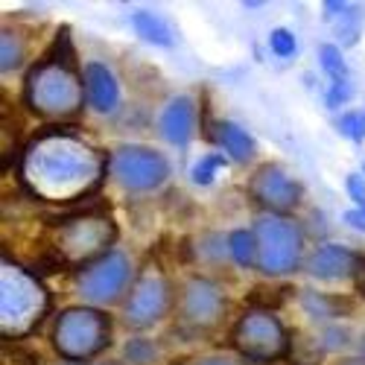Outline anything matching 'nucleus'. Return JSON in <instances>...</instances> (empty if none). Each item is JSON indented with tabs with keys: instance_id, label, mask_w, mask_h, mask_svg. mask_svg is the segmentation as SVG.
<instances>
[{
	"instance_id": "obj_1",
	"label": "nucleus",
	"mask_w": 365,
	"mask_h": 365,
	"mask_svg": "<svg viewBox=\"0 0 365 365\" xmlns=\"http://www.w3.org/2000/svg\"><path fill=\"white\" fill-rule=\"evenodd\" d=\"M108 155L76 126H47L26 140L18 161L21 187L41 202L73 205L103 187Z\"/></svg>"
},
{
	"instance_id": "obj_2",
	"label": "nucleus",
	"mask_w": 365,
	"mask_h": 365,
	"mask_svg": "<svg viewBox=\"0 0 365 365\" xmlns=\"http://www.w3.org/2000/svg\"><path fill=\"white\" fill-rule=\"evenodd\" d=\"M21 97L29 114L53 120V123H65V120L82 114V108L88 106L85 82L68 26L58 29L50 50L26 71Z\"/></svg>"
},
{
	"instance_id": "obj_3",
	"label": "nucleus",
	"mask_w": 365,
	"mask_h": 365,
	"mask_svg": "<svg viewBox=\"0 0 365 365\" xmlns=\"http://www.w3.org/2000/svg\"><path fill=\"white\" fill-rule=\"evenodd\" d=\"M50 313V292L36 272H29L9 257L0 269V333L6 342L29 336Z\"/></svg>"
},
{
	"instance_id": "obj_4",
	"label": "nucleus",
	"mask_w": 365,
	"mask_h": 365,
	"mask_svg": "<svg viewBox=\"0 0 365 365\" xmlns=\"http://www.w3.org/2000/svg\"><path fill=\"white\" fill-rule=\"evenodd\" d=\"M56 228L53 237V255L58 266H88L100 260L103 255L111 252L114 240H117V225L106 210L94 207H82L73 214H65L58 220H50Z\"/></svg>"
},
{
	"instance_id": "obj_5",
	"label": "nucleus",
	"mask_w": 365,
	"mask_h": 365,
	"mask_svg": "<svg viewBox=\"0 0 365 365\" xmlns=\"http://www.w3.org/2000/svg\"><path fill=\"white\" fill-rule=\"evenodd\" d=\"M111 345V319L106 310L79 304L56 316L53 324V348L68 362H88L100 356Z\"/></svg>"
},
{
	"instance_id": "obj_6",
	"label": "nucleus",
	"mask_w": 365,
	"mask_h": 365,
	"mask_svg": "<svg viewBox=\"0 0 365 365\" xmlns=\"http://www.w3.org/2000/svg\"><path fill=\"white\" fill-rule=\"evenodd\" d=\"M257 240V272L269 278H284L298 272L307 257H304V228L292 217L278 214H260L252 225Z\"/></svg>"
},
{
	"instance_id": "obj_7",
	"label": "nucleus",
	"mask_w": 365,
	"mask_h": 365,
	"mask_svg": "<svg viewBox=\"0 0 365 365\" xmlns=\"http://www.w3.org/2000/svg\"><path fill=\"white\" fill-rule=\"evenodd\" d=\"M234 351L249 362H278L289 354V333L269 307H249L231 327Z\"/></svg>"
},
{
	"instance_id": "obj_8",
	"label": "nucleus",
	"mask_w": 365,
	"mask_h": 365,
	"mask_svg": "<svg viewBox=\"0 0 365 365\" xmlns=\"http://www.w3.org/2000/svg\"><path fill=\"white\" fill-rule=\"evenodd\" d=\"M108 175L126 193H152L170 181L173 164L164 152L152 146L120 143L108 152Z\"/></svg>"
},
{
	"instance_id": "obj_9",
	"label": "nucleus",
	"mask_w": 365,
	"mask_h": 365,
	"mask_svg": "<svg viewBox=\"0 0 365 365\" xmlns=\"http://www.w3.org/2000/svg\"><path fill=\"white\" fill-rule=\"evenodd\" d=\"M76 289L91 304V307H111L123 298L135 284V266L132 257L120 249H111L100 260L88 263L76 272Z\"/></svg>"
},
{
	"instance_id": "obj_10",
	"label": "nucleus",
	"mask_w": 365,
	"mask_h": 365,
	"mask_svg": "<svg viewBox=\"0 0 365 365\" xmlns=\"http://www.w3.org/2000/svg\"><path fill=\"white\" fill-rule=\"evenodd\" d=\"M175 304V292L170 278L158 266H146L135 278L129 298L123 301V322L132 330H149L155 327Z\"/></svg>"
},
{
	"instance_id": "obj_11",
	"label": "nucleus",
	"mask_w": 365,
	"mask_h": 365,
	"mask_svg": "<svg viewBox=\"0 0 365 365\" xmlns=\"http://www.w3.org/2000/svg\"><path fill=\"white\" fill-rule=\"evenodd\" d=\"M246 190H249V199L263 210V214L289 217L304 202V185L284 164H275V161L260 164L255 170V175L249 178Z\"/></svg>"
},
{
	"instance_id": "obj_12",
	"label": "nucleus",
	"mask_w": 365,
	"mask_h": 365,
	"mask_svg": "<svg viewBox=\"0 0 365 365\" xmlns=\"http://www.w3.org/2000/svg\"><path fill=\"white\" fill-rule=\"evenodd\" d=\"M225 316V292L217 281L190 275L178 292V319L190 330H210Z\"/></svg>"
},
{
	"instance_id": "obj_13",
	"label": "nucleus",
	"mask_w": 365,
	"mask_h": 365,
	"mask_svg": "<svg viewBox=\"0 0 365 365\" xmlns=\"http://www.w3.org/2000/svg\"><path fill=\"white\" fill-rule=\"evenodd\" d=\"M82 82H85V100H88L91 111H97L103 117L117 114L120 103H123V88H120V79L114 76V71L106 62H97V58L85 62Z\"/></svg>"
},
{
	"instance_id": "obj_14",
	"label": "nucleus",
	"mask_w": 365,
	"mask_h": 365,
	"mask_svg": "<svg viewBox=\"0 0 365 365\" xmlns=\"http://www.w3.org/2000/svg\"><path fill=\"white\" fill-rule=\"evenodd\" d=\"M196 120H199L196 100L190 94H175L167 100V106L158 114V135L175 149H187L196 135Z\"/></svg>"
},
{
	"instance_id": "obj_15",
	"label": "nucleus",
	"mask_w": 365,
	"mask_h": 365,
	"mask_svg": "<svg viewBox=\"0 0 365 365\" xmlns=\"http://www.w3.org/2000/svg\"><path fill=\"white\" fill-rule=\"evenodd\" d=\"M359 255L339 242H322L307 255L304 272L316 281H354V272L359 266Z\"/></svg>"
},
{
	"instance_id": "obj_16",
	"label": "nucleus",
	"mask_w": 365,
	"mask_h": 365,
	"mask_svg": "<svg viewBox=\"0 0 365 365\" xmlns=\"http://www.w3.org/2000/svg\"><path fill=\"white\" fill-rule=\"evenodd\" d=\"M214 140L220 143L222 155L234 164H249L257 155V143L246 126L234 123V120H217L214 123Z\"/></svg>"
},
{
	"instance_id": "obj_17",
	"label": "nucleus",
	"mask_w": 365,
	"mask_h": 365,
	"mask_svg": "<svg viewBox=\"0 0 365 365\" xmlns=\"http://www.w3.org/2000/svg\"><path fill=\"white\" fill-rule=\"evenodd\" d=\"M129 26L135 36L152 47H173L175 44V26L164 12L155 9H135L129 15Z\"/></svg>"
},
{
	"instance_id": "obj_18",
	"label": "nucleus",
	"mask_w": 365,
	"mask_h": 365,
	"mask_svg": "<svg viewBox=\"0 0 365 365\" xmlns=\"http://www.w3.org/2000/svg\"><path fill=\"white\" fill-rule=\"evenodd\" d=\"M324 21L333 24V33H336V44L339 47H354L359 41L362 33V12L354 4H345V0H324Z\"/></svg>"
},
{
	"instance_id": "obj_19",
	"label": "nucleus",
	"mask_w": 365,
	"mask_h": 365,
	"mask_svg": "<svg viewBox=\"0 0 365 365\" xmlns=\"http://www.w3.org/2000/svg\"><path fill=\"white\" fill-rule=\"evenodd\" d=\"M26 41L18 29H9L4 26V33H0V71L4 73H15L24 62H26Z\"/></svg>"
},
{
	"instance_id": "obj_20",
	"label": "nucleus",
	"mask_w": 365,
	"mask_h": 365,
	"mask_svg": "<svg viewBox=\"0 0 365 365\" xmlns=\"http://www.w3.org/2000/svg\"><path fill=\"white\" fill-rule=\"evenodd\" d=\"M301 307H304V313H307L310 319L333 322V319H339V316H342V307H345V304H342L339 298H333V295L304 289V292H301Z\"/></svg>"
},
{
	"instance_id": "obj_21",
	"label": "nucleus",
	"mask_w": 365,
	"mask_h": 365,
	"mask_svg": "<svg viewBox=\"0 0 365 365\" xmlns=\"http://www.w3.org/2000/svg\"><path fill=\"white\" fill-rule=\"evenodd\" d=\"M228 246H231V260L240 269H257V240L252 228H237L228 234Z\"/></svg>"
},
{
	"instance_id": "obj_22",
	"label": "nucleus",
	"mask_w": 365,
	"mask_h": 365,
	"mask_svg": "<svg viewBox=\"0 0 365 365\" xmlns=\"http://www.w3.org/2000/svg\"><path fill=\"white\" fill-rule=\"evenodd\" d=\"M228 158L222 155V152H205V155H199L190 167V181L196 187H210L217 181L220 170H225Z\"/></svg>"
},
{
	"instance_id": "obj_23",
	"label": "nucleus",
	"mask_w": 365,
	"mask_h": 365,
	"mask_svg": "<svg viewBox=\"0 0 365 365\" xmlns=\"http://www.w3.org/2000/svg\"><path fill=\"white\" fill-rule=\"evenodd\" d=\"M336 132L351 140V143H365V108H348V111H339V117L333 120Z\"/></svg>"
},
{
	"instance_id": "obj_24",
	"label": "nucleus",
	"mask_w": 365,
	"mask_h": 365,
	"mask_svg": "<svg viewBox=\"0 0 365 365\" xmlns=\"http://www.w3.org/2000/svg\"><path fill=\"white\" fill-rule=\"evenodd\" d=\"M196 255H199L202 260H207V263H214V266L225 263V260L231 257L228 237H225V234H205V237H199V242H196Z\"/></svg>"
},
{
	"instance_id": "obj_25",
	"label": "nucleus",
	"mask_w": 365,
	"mask_h": 365,
	"mask_svg": "<svg viewBox=\"0 0 365 365\" xmlns=\"http://www.w3.org/2000/svg\"><path fill=\"white\" fill-rule=\"evenodd\" d=\"M319 65L330 76V82L333 79H348V62H345L339 44H322L319 47Z\"/></svg>"
},
{
	"instance_id": "obj_26",
	"label": "nucleus",
	"mask_w": 365,
	"mask_h": 365,
	"mask_svg": "<svg viewBox=\"0 0 365 365\" xmlns=\"http://www.w3.org/2000/svg\"><path fill=\"white\" fill-rule=\"evenodd\" d=\"M269 50L275 53L278 58H295L298 53V38L289 26H275V29H269Z\"/></svg>"
},
{
	"instance_id": "obj_27",
	"label": "nucleus",
	"mask_w": 365,
	"mask_h": 365,
	"mask_svg": "<svg viewBox=\"0 0 365 365\" xmlns=\"http://www.w3.org/2000/svg\"><path fill=\"white\" fill-rule=\"evenodd\" d=\"M158 359V348H155V342L152 339H129L126 342V362H132V365H152Z\"/></svg>"
},
{
	"instance_id": "obj_28",
	"label": "nucleus",
	"mask_w": 365,
	"mask_h": 365,
	"mask_svg": "<svg viewBox=\"0 0 365 365\" xmlns=\"http://www.w3.org/2000/svg\"><path fill=\"white\" fill-rule=\"evenodd\" d=\"M351 97H354V82H351V76H348V79H333V82L327 85L324 106H327L330 111H339L342 106L351 103Z\"/></svg>"
},
{
	"instance_id": "obj_29",
	"label": "nucleus",
	"mask_w": 365,
	"mask_h": 365,
	"mask_svg": "<svg viewBox=\"0 0 365 365\" xmlns=\"http://www.w3.org/2000/svg\"><path fill=\"white\" fill-rule=\"evenodd\" d=\"M345 190H348V196L354 199V207H359L362 214H365V175H362V173H348Z\"/></svg>"
},
{
	"instance_id": "obj_30",
	"label": "nucleus",
	"mask_w": 365,
	"mask_h": 365,
	"mask_svg": "<svg viewBox=\"0 0 365 365\" xmlns=\"http://www.w3.org/2000/svg\"><path fill=\"white\" fill-rule=\"evenodd\" d=\"M322 336H324L322 348H345V345H351V333H348L345 327H339V324L324 327Z\"/></svg>"
},
{
	"instance_id": "obj_31",
	"label": "nucleus",
	"mask_w": 365,
	"mask_h": 365,
	"mask_svg": "<svg viewBox=\"0 0 365 365\" xmlns=\"http://www.w3.org/2000/svg\"><path fill=\"white\" fill-rule=\"evenodd\" d=\"M342 220H345V222H348L354 231L365 234V214H362L359 207H351V210H345V214H342Z\"/></svg>"
},
{
	"instance_id": "obj_32",
	"label": "nucleus",
	"mask_w": 365,
	"mask_h": 365,
	"mask_svg": "<svg viewBox=\"0 0 365 365\" xmlns=\"http://www.w3.org/2000/svg\"><path fill=\"white\" fill-rule=\"evenodd\" d=\"M354 287L359 289V295L365 298V255H359V266L354 272Z\"/></svg>"
},
{
	"instance_id": "obj_33",
	"label": "nucleus",
	"mask_w": 365,
	"mask_h": 365,
	"mask_svg": "<svg viewBox=\"0 0 365 365\" xmlns=\"http://www.w3.org/2000/svg\"><path fill=\"white\" fill-rule=\"evenodd\" d=\"M193 365H237V362H231V359H225V356H207V359H199V362H193Z\"/></svg>"
},
{
	"instance_id": "obj_34",
	"label": "nucleus",
	"mask_w": 365,
	"mask_h": 365,
	"mask_svg": "<svg viewBox=\"0 0 365 365\" xmlns=\"http://www.w3.org/2000/svg\"><path fill=\"white\" fill-rule=\"evenodd\" d=\"M336 365H365L362 359H342V362H336Z\"/></svg>"
},
{
	"instance_id": "obj_35",
	"label": "nucleus",
	"mask_w": 365,
	"mask_h": 365,
	"mask_svg": "<svg viewBox=\"0 0 365 365\" xmlns=\"http://www.w3.org/2000/svg\"><path fill=\"white\" fill-rule=\"evenodd\" d=\"M97 365H123V362H97Z\"/></svg>"
},
{
	"instance_id": "obj_36",
	"label": "nucleus",
	"mask_w": 365,
	"mask_h": 365,
	"mask_svg": "<svg viewBox=\"0 0 365 365\" xmlns=\"http://www.w3.org/2000/svg\"><path fill=\"white\" fill-rule=\"evenodd\" d=\"M362 175H365V158H362Z\"/></svg>"
}]
</instances>
